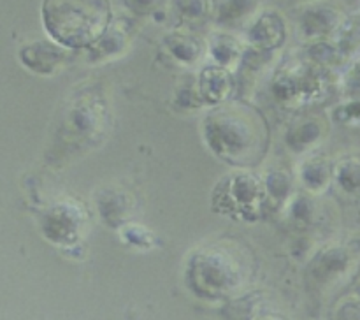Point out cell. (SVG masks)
<instances>
[{"instance_id":"obj_8","label":"cell","mask_w":360,"mask_h":320,"mask_svg":"<svg viewBox=\"0 0 360 320\" xmlns=\"http://www.w3.org/2000/svg\"><path fill=\"white\" fill-rule=\"evenodd\" d=\"M288 37V23L283 14L274 7L260 11L245 30V42L255 51L273 55L281 49Z\"/></svg>"},{"instance_id":"obj_18","label":"cell","mask_w":360,"mask_h":320,"mask_svg":"<svg viewBox=\"0 0 360 320\" xmlns=\"http://www.w3.org/2000/svg\"><path fill=\"white\" fill-rule=\"evenodd\" d=\"M326 158H316V157H311L308 162H306V165L302 167V179H304L306 186H309V188L313 190H322L323 186L329 183V178H330V171H329V165H327V162H323Z\"/></svg>"},{"instance_id":"obj_1","label":"cell","mask_w":360,"mask_h":320,"mask_svg":"<svg viewBox=\"0 0 360 320\" xmlns=\"http://www.w3.org/2000/svg\"><path fill=\"white\" fill-rule=\"evenodd\" d=\"M202 136L218 158L236 167L259 164L269 144V129L262 115L241 102L214 105L202 122Z\"/></svg>"},{"instance_id":"obj_9","label":"cell","mask_w":360,"mask_h":320,"mask_svg":"<svg viewBox=\"0 0 360 320\" xmlns=\"http://www.w3.org/2000/svg\"><path fill=\"white\" fill-rule=\"evenodd\" d=\"M70 53H72L70 49L63 48L62 44L48 37L25 42L18 51V58L21 65L30 72L51 77L67 65Z\"/></svg>"},{"instance_id":"obj_4","label":"cell","mask_w":360,"mask_h":320,"mask_svg":"<svg viewBox=\"0 0 360 320\" xmlns=\"http://www.w3.org/2000/svg\"><path fill=\"white\" fill-rule=\"evenodd\" d=\"M213 210L217 213L227 215L236 220L253 222L264 213L269 193L266 183L260 181L252 172H231L214 186Z\"/></svg>"},{"instance_id":"obj_5","label":"cell","mask_w":360,"mask_h":320,"mask_svg":"<svg viewBox=\"0 0 360 320\" xmlns=\"http://www.w3.org/2000/svg\"><path fill=\"white\" fill-rule=\"evenodd\" d=\"M329 70L308 55L292 56L280 63L273 77V90L280 101L301 105L326 91L329 84Z\"/></svg>"},{"instance_id":"obj_11","label":"cell","mask_w":360,"mask_h":320,"mask_svg":"<svg viewBox=\"0 0 360 320\" xmlns=\"http://www.w3.org/2000/svg\"><path fill=\"white\" fill-rule=\"evenodd\" d=\"M132 42V27L127 20H112L105 34L86 49L88 62L105 63L125 55Z\"/></svg>"},{"instance_id":"obj_15","label":"cell","mask_w":360,"mask_h":320,"mask_svg":"<svg viewBox=\"0 0 360 320\" xmlns=\"http://www.w3.org/2000/svg\"><path fill=\"white\" fill-rule=\"evenodd\" d=\"M218 0H174V13L183 27H197L214 21Z\"/></svg>"},{"instance_id":"obj_19","label":"cell","mask_w":360,"mask_h":320,"mask_svg":"<svg viewBox=\"0 0 360 320\" xmlns=\"http://www.w3.org/2000/svg\"><path fill=\"white\" fill-rule=\"evenodd\" d=\"M171 0H122L123 7L136 18L157 16L165 11Z\"/></svg>"},{"instance_id":"obj_6","label":"cell","mask_w":360,"mask_h":320,"mask_svg":"<svg viewBox=\"0 0 360 320\" xmlns=\"http://www.w3.org/2000/svg\"><path fill=\"white\" fill-rule=\"evenodd\" d=\"M42 234L58 246H74L88 231L86 210L74 199H60L42 215Z\"/></svg>"},{"instance_id":"obj_7","label":"cell","mask_w":360,"mask_h":320,"mask_svg":"<svg viewBox=\"0 0 360 320\" xmlns=\"http://www.w3.org/2000/svg\"><path fill=\"white\" fill-rule=\"evenodd\" d=\"M347 20L338 0H309L297 16V32L308 44L333 41Z\"/></svg>"},{"instance_id":"obj_3","label":"cell","mask_w":360,"mask_h":320,"mask_svg":"<svg viewBox=\"0 0 360 320\" xmlns=\"http://www.w3.org/2000/svg\"><path fill=\"white\" fill-rule=\"evenodd\" d=\"M41 18L48 37L70 51H86L115 20L111 0H42Z\"/></svg>"},{"instance_id":"obj_16","label":"cell","mask_w":360,"mask_h":320,"mask_svg":"<svg viewBox=\"0 0 360 320\" xmlns=\"http://www.w3.org/2000/svg\"><path fill=\"white\" fill-rule=\"evenodd\" d=\"M334 178L347 193H360V155L341 158L334 169Z\"/></svg>"},{"instance_id":"obj_14","label":"cell","mask_w":360,"mask_h":320,"mask_svg":"<svg viewBox=\"0 0 360 320\" xmlns=\"http://www.w3.org/2000/svg\"><path fill=\"white\" fill-rule=\"evenodd\" d=\"M262 11V0H218L214 23L220 28H236L246 25Z\"/></svg>"},{"instance_id":"obj_10","label":"cell","mask_w":360,"mask_h":320,"mask_svg":"<svg viewBox=\"0 0 360 320\" xmlns=\"http://www.w3.org/2000/svg\"><path fill=\"white\" fill-rule=\"evenodd\" d=\"M162 48L178 65L193 67L207 56V39L200 37L192 28L181 25L164 35Z\"/></svg>"},{"instance_id":"obj_2","label":"cell","mask_w":360,"mask_h":320,"mask_svg":"<svg viewBox=\"0 0 360 320\" xmlns=\"http://www.w3.org/2000/svg\"><path fill=\"white\" fill-rule=\"evenodd\" d=\"M253 257L232 239L207 243L192 253L186 283L200 297L218 299L238 290L252 273Z\"/></svg>"},{"instance_id":"obj_12","label":"cell","mask_w":360,"mask_h":320,"mask_svg":"<svg viewBox=\"0 0 360 320\" xmlns=\"http://www.w3.org/2000/svg\"><path fill=\"white\" fill-rule=\"evenodd\" d=\"M197 88L204 104L220 105L227 102L236 88L234 72L225 67L206 63L197 74Z\"/></svg>"},{"instance_id":"obj_17","label":"cell","mask_w":360,"mask_h":320,"mask_svg":"<svg viewBox=\"0 0 360 320\" xmlns=\"http://www.w3.org/2000/svg\"><path fill=\"white\" fill-rule=\"evenodd\" d=\"M97 206L101 207L102 220L109 225V227H116L120 222L125 220V213L129 215L130 206L132 203L127 200V193H118V192H108L101 199V203H97Z\"/></svg>"},{"instance_id":"obj_13","label":"cell","mask_w":360,"mask_h":320,"mask_svg":"<svg viewBox=\"0 0 360 320\" xmlns=\"http://www.w3.org/2000/svg\"><path fill=\"white\" fill-rule=\"evenodd\" d=\"M246 51V42L229 30L218 28L207 39V58L214 65L225 67L229 70H238Z\"/></svg>"}]
</instances>
